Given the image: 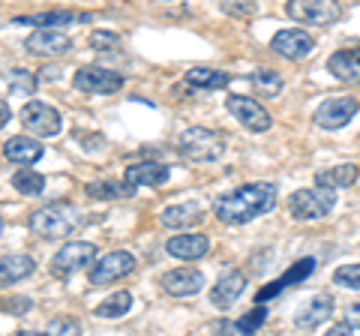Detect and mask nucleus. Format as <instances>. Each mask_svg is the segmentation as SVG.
Returning a JSON list of instances; mask_svg holds the SVG:
<instances>
[{"label": "nucleus", "instance_id": "nucleus-1", "mask_svg": "<svg viewBox=\"0 0 360 336\" xmlns=\"http://www.w3.org/2000/svg\"><path fill=\"white\" fill-rule=\"evenodd\" d=\"M276 195H279V189L274 183H264V181L246 183L213 201V214L225 226H246V222L264 217L267 210H274Z\"/></svg>", "mask_w": 360, "mask_h": 336}, {"label": "nucleus", "instance_id": "nucleus-2", "mask_svg": "<svg viewBox=\"0 0 360 336\" xmlns=\"http://www.w3.org/2000/svg\"><path fill=\"white\" fill-rule=\"evenodd\" d=\"M82 226V214L78 207L66 205V201H54L39 210H33L30 217V228L45 240H58V238H70V234Z\"/></svg>", "mask_w": 360, "mask_h": 336}, {"label": "nucleus", "instance_id": "nucleus-3", "mask_svg": "<svg viewBox=\"0 0 360 336\" xmlns=\"http://www.w3.org/2000/svg\"><path fill=\"white\" fill-rule=\"evenodd\" d=\"M225 148H229V144H225L219 132L205 129V127H193L177 138V150L189 162H217L225 156Z\"/></svg>", "mask_w": 360, "mask_h": 336}, {"label": "nucleus", "instance_id": "nucleus-4", "mask_svg": "<svg viewBox=\"0 0 360 336\" xmlns=\"http://www.w3.org/2000/svg\"><path fill=\"white\" fill-rule=\"evenodd\" d=\"M333 205H336V189L319 186V183H315L312 189H297V193H291V198H288L291 217L300 219V222L328 217L333 210Z\"/></svg>", "mask_w": 360, "mask_h": 336}, {"label": "nucleus", "instance_id": "nucleus-5", "mask_svg": "<svg viewBox=\"0 0 360 336\" xmlns=\"http://www.w3.org/2000/svg\"><path fill=\"white\" fill-rule=\"evenodd\" d=\"M285 13L291 21L312 27H330L342 18V6L336 0H288Z\"/></svg>", "mask_w": 360, "mask_h": 336}, {"label": "nucleus", "instance_id": "nucleus-6", "mask_svg": "<svg viewBox=\"0 0 360 336\" xmlns=\"http://www.w3.org/2000/svg\"><path fill=\"white\" fill-rule=\"evenodd\" d=\"M18 120H21V127H25L27 132H33L37 138H51L63 129L60 111L51 108L49 103H39V99H33V103H27L25 108H21Z\"/></svg>", "mask_w": 360, "mask_h": 336}, {"label": "nucleus", "instance_id": "nucleus-7", "mask_svg": "<svg viewBox=\"0 0 360 336\" xmlns=\"http://www.w3.org/2000/svg\"><path fill=\"white\" fill-rule=\"evenodd\" d=\"M225 108L231 111V117H238L240 127L252 129V132H267L270 127H274V117L267 115V108L258 103V99H252V96L231 93L229 99H225Z\"/></svg>", "mask_w": 360, "mask_h": 336}, {"label": "nucleus", "instance_id": "nucleus-8", "mask_svg": "<svg viewBox=\"0 0 360 336\" xmlns=\"http://www.w3.org/2000/svg\"><path fill=\"white\" fill-rule=\"evenodd\" d=\"M72 84H75V91H82V93L108 96V93H117L123 87V75L103 70V66H82V70L72 75Z\"/></svg>", "mask_w": 360, "mask_h": 336}, {"label": "nucleus", "instance_id": "nucleus-9", "mask_svg": "<svg viewBox=\"0 0 360 336\" xmlns=\"http://www.w3.org/2000/svg\"><path fill=\"white\" fill-rule=\"evenodd\" d=\"M135 264H139L135 261V255L127 252V250L108 252L99 261H94V267H90V285H108V283H115V279L129 276L135 271Z\"/></svg>", "mask_w": 360, "mask_h": 336}, {"label": "nucleus", "instance_id": "nucleus-10", "mask_svg": "<svg viewBox=\"0 0 360 336\" xmlns=\"http://www.w3.org/2000/svg\"><path fill=\"white\" fill-rule=\"evenodd\" d=\"M96 259V246L87 240H72L60 246V252L51 259V273L54 276H72L75 271H82L84 264Z\"/></svg>", "mask_w": 360, "mask_h": 336}, {"label": "nucleus", "instance_id": "nucleus-11", "mask_svg": "<svg viewBox=\"0 0 360 336\" xmlns=\"http://www.w3.org/2000/svg\"><path fill=\"white\" fill-rule=\"evenodd\" d=\"M25 49L37 58H60V54L72 51V39L58 27H37V33L25 39Z\"/></svg>", "mask_w": 360, "mask_h": 336}, {"label": "nucleus", "instance_id": "nucleus-12", "mask_svg": "<svg viewBox=\"0 0 360 336\" xmlns=\"http://www.w3.org/2000/svg\"><path fill=\"white\" fill-rule=\"evenodd\" d=\"M360 103L354 96H336V99H328V103H321L315 108V123L324 129H342L348 120L357 115Z\"/></svg>", "mask_w": 360, "mask_h": 336}, {"label": "nucleus", "instance_id": "nucleus-13", "mask_svg": "<svg viewBox=\"0 0 360 336\" xmlns=\"http://www.w3.org/2000/svg\"><path fill=\"white\" fill-rule=\"evenodd\" d=\"M270 49L276 54H283L288 60H303L309 58L312 49H315V39L309 37L307 30H297V27H288V30H279L274 39H270Z\"/></svg>", "mask_w": 360, "mask_h": 336}, {"label": "nucleus", "instance_id": "nucleus-14", "mask_svg": "<svg viewBox=\"0 0 360 336\" xmlns=\"http://www.w3.org/2000/svg\"><path fill=\"white\" fill-rule=\"evenodd\" d=\"M160 285L174 297H193L205 288V273L195 271V267H174V271L162 273Z\"/></svg>", "mask_w": 360, "mask_h": 336}, {"label": "nucleus", "instance_id": "nucleus-15", "mask_svg": "<svg viewBox=\"0 0 360 336\" xmlns=\"http://www.w3.org/2000/svg\"><path fill=\"white\" fill-rule=\"evenodd\" d=\"M330 316H333V297L315 295L300 306V312L295 316V328L297 330H319L324 321H330Z\"/></svg>", "mask_w": 360, "mask_h": 336}, {"label": "nucleus", "instance_id": "nucleus-16", "mask_svg": "<svg viewBox=\"0 0 360 336\" xmlns=\"http://www.w3.org/2000/svg\"><path fill=\"white\" fill-rule=\"evenodd\" d=\"M168 177H172V168L162 162H132V165H127L123 181L139 189V186H160Z\"/></svg>", "mask_w": 360, "mask_h": 336}, {"label": "nucleus", "instance_id": "nucleus-17", "mask_svg": "<svg viewBox=\"0 0 360 336\" xmlns=\"http://www.w3.org/2000/svg\"><path fill=\"white\" fill-rule=\"evenodd\" d=\"M243 291H246V276L240 271H229V273H222L217 279V285L210 288V304L229 309Z\"/></svg>", "mask_w": 360, "mask_h": 336}, {"label": "nucleus", "instance_id": "nucleus-18", "mask_svg": "<svg viewBox=\"0 0 360 336\" xmlns=\"http://www.w3.org/2000/svg\"><path fill=\"white\" fill-rule=\"evenodd\" d=\"M328 70L333 78L348 84H360V49H340L330 54Z\"/></svg>", "mask_w": 360, "mask_h": 336}, {"label": "nucleus", "instance_id": "nucleus-19", "mask_svg": "<svg viewBox=\"0 0 360 336\" xmlns=\"http://www.w3.org/2000/svg\"><path fill=\"white\" fill-rule=\"evenodd\" d=\"M207 250H210V240L205 234H177V238H168V243H165V252L174 255V259H184V261H195Z\"/></svg>", "mask_w": 360, "mask_h": 336}, {"label": "nucleus", "instance_id": "nucleus-20", "mask_svg": "<svg viewBox=\"0 0 360 336\" xmlns=\"http://www.w3.org/2000/svg\"><path fill=\"white\" fill-rule=\"evenodd\" d=\"M87 13H72V9H60V13H37V15H15L13 25H30V27H70L78 21H87Z\"/></svg>", "mask_w": 360, "mask_h": 336}, {"label": "nucleus", "instance_id": "nucleus-21", "mask_svg": "<svg viewBox=\"0 0 360 336\" xmlns=\"http://www.w3.org/2000/svg\"><path fill=\"white\" fill-rule=\"evenodd\" d=\"M205 217V207L198 201H184V205H172L160 214V226L165 228H186V226H195V222Z\"/></svg>", "mask_w": 360, "mask_h": 336}, {"label": "nucleus", "instance_id": "nucleus-22", "mask_svg": "<svg viewBox=\"0 0 360 336\" xmlns=\"http://www.w3.org/2000/svg\"><path fill=\"white\" fill-rule=\"evenodd\" d=\"M42 153H45L42 144L33 141V138H25V136H15V138H9L4 144V156L9 162H15V165H33Z\"/></svg>", "mask_w": 360, "mask_h": 336}, {"label": "nucleus", "instance_id": "nucleus-23", "mask_svg": "<svg viewBox=\"0 0 360 336\" xmlns=\"http://www.w3.org/2000/svg\"><path fill=\"white\" fill-rule=\"evenodd\" d=\"M184 82L189 87H205V91H222V87H229L231 75L222 72V70H210V66H193V70L186 72Z\"/></svg>", "mask_w": 360, "mask_h": 336}, {"label": "nucleus", "instance_id": "nucleus-24", "mask_svg": "<svg viewBox=\"0 0 360 336\" xmlns=\"http://www.w3.org/2000/svg\"><path fill=\"white\" fill-rule=\"evenodd\" d=\"M312 271H315V259H300L283 279H276L274 285H267V288L258 291V300H267V297H274V295H283V291H285L291 283H300V279H307Z\"/></svg>", "mask_w": 360, "mask_h": 336}, {"label": "nucleus", "instance_id": "nucleus-25", "mask_svg": "<svg viewBox=\"0 0 360 336\" xmlns=\"http://www.w3.org/2000/svg\"><path fill=\"white\" fill-rule=\"evenodd\" d=\"M33 267L37 264H33V259H27V255H6V259H0V288L30 276Z\"/></svg>", "mask_w": 360, "mask_h": 336}, {"label": "nucleus", "instance_id": "nucleus-26", "mask_svg": "<svg viewBox=\"0 0 360 336\" xmlns=\"http://www.w3.org/2000/svg\"><path fill=\"white\" fill-rule=\"evenodd\" d=\"M354 181H357V165H352V162H340V165L328 168V172L315 174V183L328 186V189H345V186H352Z\"/></svg>", "mask_w": 360, "mask_h": 336}, {"label": "nucleus", "instance_id": "nucleus-27", "mask_svg": "<svg viewBox=\"0 0 360 336\" xmlns=\"http://www.w3.org/2000/svg\"><path fill=\"white\" fill-rule=\"evenodd\" d=\"M246 82L252 84V93L264 96V99H276L279 91H283V78H279L274 70H255V72H250Z\"/></svg>", "mask_w": 360, "mask_h": 336}, {"label": "nucleus", "instance_id": "nucleus-28", "mask_svg": "<svg viewBox=\"0 0 360 336\" xmlns=\"http://www.w3.org/2000/svg\"><path fill=\"white\" fill-rule=\"evenodd\" d=\"M87 195L90 198H99V201H115V198H129L135 195V186H129L127 181L115 183V181H99V183H87Z\"/></svg>", "mask_w": 360, "mask_h": 336}, {"label": "nucleus", "instance_id": "nucleus-29", "mask_svg": "<svg viewBox=\"0 0 360 336\" xmlns=\"http://www.w3.org/2000/svg\"><path fill=\"white\" fill-rule=\"evenodd\" d=\"M13 186L18 189L21 195H39L42 189H45V177L39 172H33V168L21 165L18 172L13 174Z\"/></svg>", "mask_w": 360, "mask_h": 336}, {"label": "nucleus", "instance_id": "nucleus-30", "mask_svg": "<svg viewBox=\"0 0 360 336\" xmlns=\"http://www.w3.org/2000/svg\"><path fill=\"white\" fill-rule=\"evenodd\" d=\"M129 309H132V295L129 291H117V295H111L108 300H103V304L96 306V316L99 318H120V316H127Z\"/></svg>", "mask_w": 360, "mask_h": 336}, {"label": "nucleus", "instance_id": "nucleus-31", "mask_svg": "<svg viewBox=\"0 0 360 336\" xmlns=\"http://www.w3.org/2000/svg\"><path fill=\"white\" fill-rule=\"evenodd\" d=\"M264 318H267V309H264V306H258L255 312H246V316H243L240 321L225 324V330H231V333H252V330L262 328Z\"/></svg>", "mask_w": 360, "mask_h": 336}, {"label": "nucleus", "instance_id": "nucleus-32", "mask_svg": "<svg viewBox=\"0 0 360 336\" xmlns=\"http://www.w3.org/2000/svg\"><path fill=\"white\" fill-rule=\"evenodd\" d=\"M333 283L342 285V288H352V291H360V261L357 264H342L333 271Z\"/></svg>", "mask_w": 360, "mask_h": 336}, {"label": "nucleus", "instance_id": "nucleus-33", "mask_svg": "<svg viewBox=\"0 0 360 336\" xmlns=\"http://www.w3.org/2000/svg\"><path fill=\"white\" fill-rule=\"evenodd\" d=\"M222 13H229L231 18H252L258 13L255 0H222Z\"/></svg>", "mask_w": 360, "mask_h": 336}, {"label": "nucleus", "instance_id": "nucleus-34", "mask_svg": "<svg viewBox=\"0 0 360 336\" xmlns=\"http://www.w3.org/2000/svg\"><path fill=\"white\" fill-rule=\"evenodd\" d=\"M33 84H37V78H33L30 72H25V70H15L13 78H9V91L13 93H30Z\"/></svg>", "mask_w": 360, "mask_h": 336}, {"label": "nucleus", "instance_id": "nucleus-35", "mask_svg": "<svg viewBox=\"0 0 360 336\" xmlns=\"http://www.w3.org/2000/svg\"><path fill=\"white\" fill-rule=\"evenodd\" d=\"M117 33H111V30H94L90 33V49H96V51H105L111 46H117Z\"/></svg>", "mask_w": 360, "mask_h": 336}, {"label": "nucleus", "instance_id": "nucleus-36", "mask_svg": "<svg viewBox=\"0 0 360 336\" xmlns=\"http://www.w3.org/2000/svg\"><path fill=\"white\" fill-rule=\"evenodd\" d=\"M82 328H78V321H72V318H54L51 324H49V333H78Z\"/></svg>", "mask_w": 360, "mask_h": 336}, {"label": "nucleus", "instance_id": "nucleus-37", "mask_svg": "<svg viewBox=\"0 0 360 336\" xmlns=\"http://www.w3.org/2000/svg\"><path fill=\"white\" fill-rule=\"evenodd\" d=\"M345 324L352 333H360V304H352L345 309Z\"/></svg>", "mask_w": 360, "mask_h": 336}, {"label": "nucleus", "instance_id": "nucleus-38", "mask_svg": "<svg viewBox=\"0 0 360 336\" xmlns=\"http://www.w3.org/2000/svg\"><path fill=\"white\" fill-rule=\"evenodd\" d=\"M9 117H13V111H9V105L4 103V99H0V129H4L6 123H9Z\"/></svg>", "mask_w": 360, "mask_h": 336}, {"label": "nucleus", "instance_id": "nucleus-39", "mask_svg": "<svg viewBox=\"0 0 360 336\" xmlns=\"http://www.w3.org/2000/svg\"><path fill=\"white\" fill-rule=\"evenodd\" d=\"M0 231H4V217H0Z\"/></svg>", "mask_w": 360, "mask_h": 336}]
</instances>
